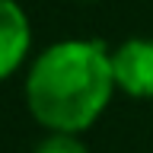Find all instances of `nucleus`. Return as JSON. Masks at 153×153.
<instances>
[{"label": "nucleus", "instance_id": "obj_1", "mask_svg": "<svg viewBox=\"0 0 153 153\" xmlns=\"http://www.w3.org/2000/svg\"><path fill=\"white\" fill-rule=\"evenodd\" d=\"M115 93L112 51L102 42L67 38L45 48L26 76L29 112L51 134H80Z\"/></svg>", "mask_w": 153, "mask_h": 153}, {"label": "nucleus", "instance_id": "obj_2", "mask_svg": "<svg viewBox=\"0 0 153 153\" xmlns=\"http://www.w3.org/2000/svg\"><path fill=\"white\" fill-rule=\"evenodd\" d=\"M115 86L134 99L153 96V38H128L112 51Z\"/></svg>", "mask_w": 153, "mask_h": 153}, {"label": "nucleus", "instance_id": "obj_3", "mask_svg": "<svg viewBox=\"0 0 153 153\" xmlns=\"http://www.w3.org/2000/svg\"><path fill=\"white\" fill-rule=\"evenodd\" d=\"M29 45H32V29L29 16L19 3L0 0V80L16 74V67L26 61Z\"/></svg>", "mask_w": 153, "mask_h": 153}, {"label": "nucleus", "instance_id": "obj_4", "mask_svg": "<svg viewBox=\"0 0 153 153\" xmlns=\"http://www.w3.org/2000/svg\"><path fill=\"white\" fill-rule=\"evenodd\" d=\"M35 153H86L76 134H51L35 147Z\"/></svg>", "mask_w": 153, "mask_h": 153}]
</instances>
